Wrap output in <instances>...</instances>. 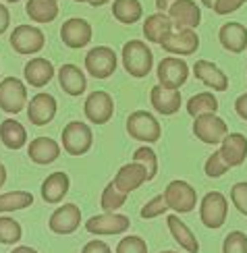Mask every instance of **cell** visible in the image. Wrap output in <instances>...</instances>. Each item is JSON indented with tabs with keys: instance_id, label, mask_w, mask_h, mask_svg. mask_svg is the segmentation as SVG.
Returning a JSON list of instances; mask_svg holds the SVG:
<instances>
[{
	"instance_id": "obj_40",
	"label": "cell",
	"mask_w": 247,
	"mask_h": 253,
	"mask_svg": "<svg viewBox=\"0 0 247 253\" xmlns=\"http://www.w3.org/2000/svg\"><path fill=\"white\" fill-rule=\"evenodd\" d=\"M114 253H148V243L137 235H127L119 241Z\"/></svg>"
},
{
	"instance_id": "obj_28",
	"label": "cell",
	"mask_w": 247,
	"mask_h": 253,
	"mask_svg": "<svg viewBox=\"0 0 247 253\" xmlns=\"http://www.w3.org/2000/svg\"><path fill=\"white\" fill-rule=\"evenodd\" d=\"M166 224L173 239L181 245V249H185L189 253H199V241L198 237L191 233V228L181 220L179 216H166Z\"/></svg>"
},
{
	"instance_id": "obj_9",
	"label": "cell",
	"mask_w": 247,
	"mask_h": 253,
	"mask_svg": "<svg viewBox=\"0 0 247 253\" xmlns=\"http://www.w3.org/2000/svg\"><path fill=\"white\" fill-rule=\"evenodd\" d=\"M193 135H196L201 143L216 145V143H222V139L229 135V126L214 112L201 114V117L193 119Z\"/></svg>"
},
{
	"instance_id": "obj_16",
	"label": "cell",
	"mask_w": 247,
	"mask_h": 253,
	"mask_svg": "<svg viewBox=\"0 0 247 253\" xmlns=\"http://www.w3.org/2000/svg\"><path fill=\"white\" fill-rule=\"evenodd\" d=\"M168 17L177 29H196L201 23V10L196 0H175L168 8Z\"/></svg>"
},
{
	"instance_id": "obj_25",
	"label": "cell",
	"mask_w": 247,
	"mask_h": 253,
	"mask_svg": "<svg viewBox=\"0 0 247 253\" xmlns=\"http://www.w3.org/2000/svg\"><path fill=\"white\" fill-rule=\"evenodd\" d=\"M69 187H71V178L67 172L62 170H56L52 172L44 178V183H42V199H44L46 204H58L64 199V195L69 193Z\"/></svg>"
},
{
	"instance_id": "obj_52",
	"label": "cell",
	"mask_w": 247,
	"mask_h": 253,
	"mask_svg": "<svg viewBox=\"0 0 247 253\" xmlns=\"http://www.w3.org/2000/svg\"><path fill=\"white\" fill-rule=\"evenodd\" d=\"M4 2H19V0H4Z\"/></svg>"
},
{
	"instance_id": "obj_14",
	"label": "cell",
	"mask_w": 247,
	"mask_h": 253,
	"mask_svg": "<svg viewBox=\"0 0 247 253\" xmlns=\"http://www.w3.org/2000/svg\"><path fill=\"white\" fill-rule=\"evenodd\" d=\"M81 226V210L77 204H64L48 220V228L54 235H71Z\"/></svg>"
},
{
	"instance_id": "obj_30",
	"label": "cell",
	"mask_w": 247,
	"mask_h": 253,
	"mask_svg": "<svg viewBox=\"0 0 247 253\" xmlns=\"http://www.w3.org/2000/svg\"><path fill=\"white\" fill-rule=\"evenodd\" d=\"M25 13L36 23H52L58 17V2L56 0H27Z\"/></svg>"
},
{
	"instance_id": "obj_15",
	"label": "cell",
	"mask_w": 247,
	"mask_h": 253,
	"mask_svg": "<svg viewBox=\"0 0 247 253\" xmlns=\"http://www.w3.org/2000/svg\"><path fill=\"white\" fill-rule=\"evenodd\" d=\"M56 108H58V104H56L54 96H50V93H36V96L27 102V119L31 125L44 126L54 121Z\"/></svg>"
},
{
	"instance_id": "obj_37",
	"label": "cell",
	"mask_w": 247,
	"mask_h": 253,
	"mask_svg": "<svg viewBox=\"0 0 247 253\" xmlns=\"http://www.w3.org/2000/svg\"><path fill=\"white\" fill-rule=\"evenodd\" d=\"M229 170H231V166H229L227 160L222 158L220 150L214 152L212 156H208L206 164H203V172H206V176H210V178H218V176H222V174H227Z\"/></svg>"
},
{
	"instance_id": "obj_1",
	"label": "cell",
	"mask_w": 247,
	"mask_h": 253,
	"mask_svg": "<svg viewBox=\"0 0 247 253\" xmlns=\"http://www.w3.org/2000/svg\"><path fill=\"white\" fill-rule=\"evenodd\" d=\"M123 67L131 77L144 79L154 67V54L142 40H129L123 46Z\"/></svg>"
},
{
	"instance_id": "obj_38",
	"label": "cell",
	"mask_w": 247,
	"mask_h": 253,
	"mask_svg": "<svg viewBox=\"0 0 247 253\" xmlns=\"http://www.w3.org/2000/svg\"><path fill=\"white\" fill-rule=\"evenodd\" d=\"M222 253H247V235L233 230L222 241Z\"/></svg>"
},
{
	"instance_id": "obj_4",
	"label": "cell",
	"mask_w": 247,
	"mask_h": 253,
	"mask_svg": "<svg viewBox=\"0 0 247 253\" xmlns=\"http://www.w3.org/2000/svg\"><path fill=\"white\" fill-rule=\"evenodd\" d=\"M127 133L137 141L144 143H156L162 135L160 123L152 112L148 110H135L127 117Z\"/></svg>"
},
{
	"instance_id": "obj_5",
	"label": "cell",
	"mask_w": 247,
	"mask_h": 253,
	"mask_svg": "<svg viewBox=\"0 0 247 253\" xmlns=\"http://www.w3.org/2000/svg\"><path fill=\"white\" fill-rule=\"evenodd\" d=\"M116 67H119V58H116L114 50L108 46H96L85 54V71L94 79L112 77Z\"/></svg>"
},
{
	"instance_id": "obj_19",
	"label": "cell",
	"mask_w": 247,
	"mask_h": 253,
	"mask_svg": "<svg viewBox=\"0 0 247 253\" xmlns=\"http://www.w3.org/2000/svg\"><path fill=\"white\" fill-rule=\"evenodd\" d=\"M116 189L123 193H131L135 191V189H139L144 183H149L148 181V170H146V166L144 164H139V162H131V164H125L119 168V172L114 174V181Z\"/></svg>"
},
{
	"instance_id": "obj_45",
	"label": "cell",
	"mask_w": 247,
	"mask_h": 253,
	"mask_svg": "<svg viewBox=\"0 0 247 253\" xmlns=\"http://www.w3.org/2000/svg\"><path fill=\"white\" fill-rule=\"evenodd\" d=\"M8 25H10V13H8V8L0 2V36L8 29Z\"/></svg>"
},
{
	"instance_id": "obj_6",
	"label": "cell",
	"mask_w": 247,
	"mask_h": 253,
	"mask_svg": "<svg viewBox=\"0 0 247 253\" xmlns=\"http://www.w3.org/2000/svg\"><path fill=\"white\" fill-rule=\"evenodd\" d=\"M27 87L17 77H4L0 81V110L6 114H19L27 106Z\"/></svg>"
},
{
	"instance_id": "obj_34",
	"label": "cell",
	"mask_w": 247,
	"mask_h": 253,
	"mask_svg": "<svg viewBox=\"0 0 247 253\" xmlns=\"http://www.w3.org/2000/svg\"><path fill=\"white\" fill-rule=\"evenodd\" d=\"M23 237V228L10 216H0V243L2 245H17Z\"/></svg>"
},
{
	"instance_id": "obj_23",
	"label": "cell",
	"mask_w": 247,
	"mask_h": 253,
	"mask_svg": "<svg viewBox=\"0 0 247 253\" xmlns=\"http://www.w3.org/2000/svg\"><path fill=\"white\" fill-rule=\"evenodd\" d=\"M58 83H60V89L71 98H79L81 93L88 89L85 73L77 65H71V62L58 69Z\"/></svg>"
},
{
	"instance_id": "obj_41",
	"label": "cell",
	"mask_w": 247,
	"mask_h": 253,
	"mask_svg": "<svg viewBox=\"0 0 247 253\" xmlns=\"http://www.w3.org/2000/svg\"><path fill=\"white\" fill-rule=\"evenodd\" d=\"M231 202L235 208H237L239 214L247 216V181L235 183L231 187Z\"/></svg>"
},
{
	"instance_id": "obj_49",
	"label": "cell",
	"mask_w": 247,
	"mask_h": 253,
	"mask_svg": "<svg viewBox=\"0 0 247 253\" xmlns=\"http://www.w3.org/2000/svg\"><path fill=\"white\" fill-rule=\"evenodd\" d=\"M199 2L203 6H208V8H214V4H216V0H199Z\"/></svg>"
},
{
	"instance_id": "obj_18",
	"label": "cell",
	"mask_w": 247,
	"mask_h": 253,
	"mask_svg": "<svg viewBox=\"0 0 247 253\" xmlns=\"http://www.w3.org/2000/svg\"><path fill=\"white\" fill-rule=\"evenodd\" d=\"M193 75L198 81H201L206 87L214 91H227L229 89V77L218 65H214L210 60H198L193 65Z\"/></svg>"
},
{
	"instance_id": "obj_46",
	"label": "cell",
	"mask_w": 247,
	"mask_h": 253,
	"mask_svg": "<svg viewBox=\"0 0 247 253\" xmlns=\"http://www.w3.org/2000/svg\"><path fill=\"white\" fill-rule=\"evenodd\" d=\"M175 4V0H156V8L160 13H168V8Z\"/></svg>"
},
{
	"instance_id": "obj_39",
	"label": "cell",
	"mask_w": 247,
	"mask_h": 253,
	"mask_svg": "<svg viewBox=\"0 0 247 253\" xmlns=\"http://www.w3.org/2000/svg\"><path fill=\"white\" fill-rule=\"evenodd\" d=\"M168 204H166V199H164V193L162 195H156V197H152L149 202L142 208V218L144 220H152V218H158V216H162V214H166L168 212Z\"/></svg>"
},
{
	"instance_id": "obj_8",
	"label": "cell",
	"mask_w": 247,
	"mask_h": 253,
	"mask_svg": "<svg viewBox=\"0 0 247 253\" xmlns=\"http://www.w3.org/2000/svg\"><path fill=\"white\" fill-rule=\"evenodd\" d=\"M44 31L34 25H17L10 34V46L17 54H38L40 50H44Z\"/></svg>"
},
{
	"instance_id": "obj_10",
	"label": "cell",
	"mask_w": 247,
	"mask_h": 253,
	"mask_svg": "<svg viewBox=\"0 0 247 253\" xmlns=\"http://www.w3.org/2000/svg\"><path fill=\"white\" fill-rule=\"evenodd\" d=\"M156 75H158L160 85L170 87V89H181L183 83H187L189 65L185 60L177 58V56H168V58L160 60V65L156 69Z\"/></svg>"
},
{
	"instance_id": "obj_47",
	"label": "cell",
	"mask_w": 247,
	"mask_h": 253,
	"mask_svg": "<svg viewBox=\"0 0 247 253\" xmlns=\"http://www.w3.org/2000/svg\"><path fill=\"white\" fill-rule=\"evenodd\" d=\"M4 183H6V168L2 162H0V189L4 187Z\"/></svg>"
},
{
	"instance_id": "obj_17",
	"label": "cell",
	"mask_w": 247,
	"mask_h": 253,
	"mask_svg": "<svg viewBox=\"0 0 247 253\" xmlns=\"http://www.w3.org/2000/svg\"><path fill=\"white\" fill-rule=\"evenodd\" d=\"M160 46H162V50L170 52V54L191 56L199 48V36L196 34V29H177L170 31Z\"/></svg>"
},
{
	"instance_id": "obj_13",
	"label": "cell",
	"mask_w": 247,
	"mask_h": 253,
	"mask_svg": "<svg viewBox=\"0 0 247 253\" xmlns=\"http://www.w3.org/2000/svg\"><path fill=\"white\" fill-rule=\"evenodd\" d=\"M62 44L71 50H81L92 42V25L81 17H71L60 27Z\"/></svg>"
},
{
	"instance_id": "obj_32",
	"label": "cell",
	"mask_w": 247,
	"mask_h": 253,
	"mask_svg": "<svg viewBox=\"0 0 247 253\" xmlns=\"http://www.w3.org/2000/svg\"><path fill=\"white\" fill-rule=\"evenodd\" d=\"M216 110H218V100L210 91L196 93V96H191L187 100V112H189V117H193V119L201 117V114H212V112L216 114Z\"/></svg>"
},
{
	"instance_id": "obj_35",
	"label": "cell",
	"mask_w": 247,
	"mask_h": 253,
	"mask_svg": "<svg viewBox=\"0 0 247 253\" xmlns=\"http://www.w3.org/2000/svg\"><path fill=\"white\" fill-rule=\"evenodd\" d=\"M127 202V193L119 191L114 183H108L106 189L102 191V197H100V206L104 212H116V210H121Z\"/></svg>"
},
{
	"instance_id": "obj_29",
	"label": "cell",
	"mask_w": 247,
	"mask_h": 253,
	"mask_svg": "<svg viewBox=\"0 0 247 253\" xmlns=\"http://www.w3.org/2000/svg\"><path fill=\"white\" fill-rule=\"evenodd\" d=\"M0 141L6 150H21L27 143L25 126L15 119H4L0 123Z\"/></svg>"
},
{
	"instance_id": "obj_48",
	"label": "cell",
	"mask_w": 247,
	"mask_h": 253,
	"mask_svg": "<svg viewBox=\"0 0 247 253\" xmlns=\"http://www.w3.org/2000/svg\"><path fill=\"white\" fill-rule=\"evenodd\" d=\"M10 253H38L36 249H31V247H15Z\"/></svg>"
},
{
	"instance_id": "obj_24",
	"label": "cell",
	"mask_w": 247,
	"mask_h": 253,
	"mask_svg": "<svg viewBox=\"0 0 247 253\" xmlns=\"http://www.w3.org/2000/svg\"><path fill=\"white\" fill-rule=\"evenodd\" d=\"M220 154L231 168H237L247 160V137L243 133H229L220 143Z\"/></svg>"
},
{
	"instance_id": "obj_7",
	"label": "cell",
	"mask_w": 247,
	"mask_h": 253,
	"mask_svg": "<svg viewBox=\"0 0 247 253\" xmlns=\"http://www.w3.org/2000/svg\"><path fill=\"white\" fill-rule=\"evenodd\" d=\"M164 199L177 214H189L198 206V193L187 181H170L164 189Z\"/></svg>"
},
{
	"instance_id": "obj_27",
	"label": "cell",
	"mask_w": 247,
	"mask_h": 253,
	"mask_svg": "<svg viewBox=\"0 0 247 253\" xmlns=\"http://www.w3.org/2000/svg\"><path fill=\"white\" fill-rule=\"evenodd\" d=\"M173 31V21H170L168 13H154L144 21V36L152 44H162L164 38Z\"/></svg>"
},
{
	"instance_id": "obj_42",
	"label": "cell",
	"mask_w": 247,
	"mask_h": 253,
	"mask_svg": "<svg viewBox=\"0 0 247 253\" xmlns=\"http://www.w3.org/2000/svg\"><path fill=\"white\" fill-rule=\"evenodd\" d=\"M247 0H216V4H214V13L218 17H224V15H231L235 10H239Z\"/></svg>"
},
{
	"instance_id": "obj_50",
	"label": "cell",
	"mask_w": 247,
	"mask_h": 253,
	"mask_svg": "<svg viewBox=\"0 0 247 253\" xmlns=\"http://www.w3.org/2000/svg\"><path fill=\"white\" fill-rule=\"evenodd\" d=\"M106 2H108V0H92L90 4H92V6H104Z\"/></svg>"
},
{
	"instance_id": "obj_33",
	"label": "cell",
	"mask_w": 247,
	"mask_h": 253,
	"mask_svg": "<svg viewBox=\"0 0 247 253\" xmlns=\"http://www.w3.org/2000/svg\"><path fill=\"white\" fill-rule=\"evenodd\" d=\"M29 206H34V195L29 191H8L0 195V214L4 212H19Z\"/></svg>"
},
{
	"instance_id": "obj_21",
	"label": "cell",
	"mask_w": 247,
	"mask_h": 253,
	"mask_svg": "<svg viewBox=\"0 0 247 253\" xmlns=\"http://www.w3.org/2000/svg\"><path fill=\"white\" fill-rule=\"evenodd\" d=\"M218 42L224 50L241 54L247 50V27L239 21H229L218 29Z\"/></svg>"
},
{
	"instance_id": "obj_44",
	"label": "cell",
	"mask_w": 247,
	"mask_h": 253,
	"mask_svg": "<svg viewBox=\"0 0 247 253\" xmlns=\"http://www.w3.org/2000/svg\"><path fill=\"white\" fill-rule=\"evenodd\" d=\"M235 112H237L243 121H247V93H241V96L235 100Z\"/></svg>"
},
{
	"instance_id": "obj_51",
	"label": "cell",
	"mask_w": 247,
	"mask_h": 253,
	"mask_svg": "<svg viewBox=\"0 0 247 253\" xmlns=\"http://www.w3.org/2000/svg\"><path fill=\"white\" fill-rule=\"evenodd\" d=\"M73 2H92V0H73Z\"/></svg>"
},
{
	"instance_id": "obj_2",
	"label": "cell",
	"mask_w": 247,
	"mask_h": 253,
	"mask_svg": "<svg viewBox=\"0 0 247 253\" xmlns=\"http://www.w3.org/2000/svg\"><path fill=\"white\" fill-rule=\"evenodd\" d=\"M229 216V199L220 191H208L199 202V220L206 228L216 230L224 226Z\"/></svg>"
},
{
	"instance_id": "obj_12",
	"label": "cell",
	"mask_w": 247,
	"mask_h": 253,
	"mask_svg": "<svg viewBox=\"0 0 247 253\" xmlns=\"http://www.w3.org/2000/svg\"><path fill=\"white\" fill-rule=\"evenodd\" d=\"M131 226V220L125 214H116V212H104L100 216H92L85 222V230L90 235H123Z\"/></svg>"
},
{
	"instance_id": "obj_36",
	"label": "cell",
	"mask_w": 247,
	"mask_h": 253,
	"mask_svg": "<svg viewBox=\"0 0 247 253\" xmlns=\"http://www.w3.org/2000/svg\"><path fill=\"white\" fill-rule=\"evenodd\" d=\"M133 162H139V164L146 166V170H148V181H152V178L156 176V172H158V158H156V152L149 150L148 145L137 147L135 154H133Z\"/></svg>"
},
{
	"instance_id": "obj_11",
	"label": "cell",
	"mask_w": 247,
	"mask_h": 253,
	"mask_svg": "<svg viewBox=\"0 0 247 253\" xmlns=\"http://www.w3.org/2000/svg\"><path fill=\"white\" fill-rule=\"evenodd\" d=\"M83 112L90 123L94 125H106L114 117V100L108 91H92L83 104Z\"/></svg>"
},
{
	"instance_id": "obj_53",
	"label": "cell",
	"mask_w": 247,
	"mask_h": 253,
	"mask_svg": "<svg viewBox=\"0 0 247 253\" xmlns=\"http://www.w3.org/2000/svg\"><path fill=\"white\" fill-rule=\"evenodd\" d=\"M162 253H179V251H162Z\"/></svg>"
},
{
	"instance_id": "obj_31",
	"label": "cell",
	"mask_w": 247,
	"mask_h": 253,
	"mask_svg": "<svg viewBox=\"0 0 247 253\" xmlns=\"http://www.w3.org/2000/svg\"><path fill=\"white\" fill-rule=\"evenodd\" d=\"M114 19L123 25H133L144 17V6L139 0H114L112 4Z\"/></svg>"
},
{
	"instance_id": "obj_3",
	"label": "cell",
	"mask_w": 247,
	"mask_h": 253,
	"mask_svg": "<svg viewBox=\"0 0 247 253\" xmlns=\"http://www.w3.org/2000/svg\"><path fill=\"white\" fill-rule=\"evenodd\" d=\"M60 143L62 150L69 156H83L92 150L94 143V135L92 129L81 121H71L64 125L62 135H60Z\"/></svg>"
},
{
	"instance_id": "obj_43",
	"label": "cell",
	"mask_w": 247,
	"mask_h": 253,
	"mask_svg": "<svg viewBox=\"0 0 247 253\" xmlns=\"http://www.w3.org/2000/svg\"><path fill=\"white\" fill-rule=\"evenodd\" d=\"M81 253H112V249L104 243V241H90V243H85Z\"/></svg>"
},
{
	"instance_id": "obj_26",
	"label": "cell",
	"mask_w": 247,
	"mask_h": 253,
	"mask_svg": "<svg viewBox=\"0 0 247 253\" xmlns=\"http://www.w3.org/2000/svg\"><path fill=\"white\" fill-rule=\"evenodd\" d=\"M23 77L31 87H44L54 77V65L48 58H31L23 67Z\"/></svg>"
},
{
	"instance_id": "obj_20",
	"label": "cell",
	"mask_w": 247,
	"mask_h": 253,
	"mask_svg": "<svg viewBox=\"0 0 247 253\" xmlns=\"http://www.w3.org/2000/svg\"><path fill=\"white\" fill-rule=\"evenodd\" d=\"M149 102H152V108L162 114V117H173L181 110V91L179 89H170L164 85H154L149 91Z\"/></svg>"
},
{
	"instance_id": "obj_22",
	"label": "cell",
	"mask_w": 247,
	"mask_h": 253,
	"mask_svg": "<svg viewBox=\"0 0 247 253\" xmlns=\"http://www.w3.org/2000/svg\"><path fill=\"white\" fill-rule=\"evenodd\" d=\"M27 156L34 164L48 166L58 160L60 145L52 139V137H36V139H31V143L27 147Z\"/></svg>"
}]
</instances>
